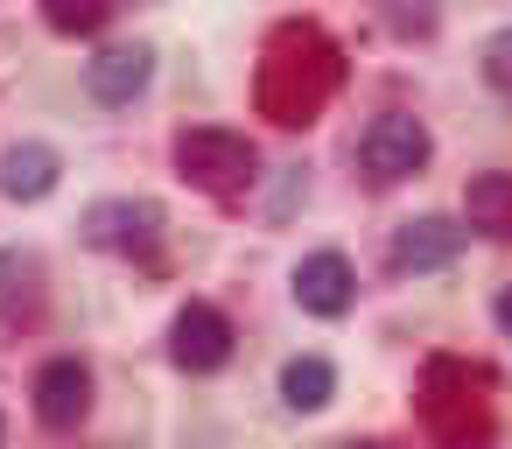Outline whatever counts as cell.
Segmentation results:
<instances>
[{
    "instance_id": "6da1fadb",
    "label": "cell",
    "mask_w": 512,
    "mask_h": 449,
    "mask_svg": "<svg viewBox=\"0 0 512 449\" xmlns=\"http://www.w3.org/2000/svg\"><path fill=\"white\" fill-rule=\"evenodd\" d=\"M344 85V50L316 29V22H281L260 50V78H253V106L274 127H309Z\"/></svg>"
},
{
    "instance_id": "7a4b0ae2",
    "label": "cell",
    "mask_w": 512,
    "mask_h": 449,
    "mask_svg": "<svg viewBox=\"0 0 512 449\" xmlns=\"http://www.w3.org/2000/svg\"><path fill=\"white\" fill-rule=\"evenodd\" d=\"M421 428L435 449H484L498 435L491 414V379L463 358H428L421 372Z\"/></svg>"
},
{
    "instance_id": "3957f363",
    "label": "cell",
    "mask_w": 512,
    "mask_h": 449,
    "mask_svg": "<svg viewBox=\"0 0 512 449\" xmlns=\"http://www.w3.org/2000/svg\"><path fill=\"white\" fill-rule=\"evenodd\" d=\"M176 169H183L197 190L232 197V190H246V183H253L260 155H253V141H246V134H232V127H183V134H176Z\"/></svg>"
},
{
    "instance_id": "277c9868",
    "label": "cell",
    "mask_w": 512,
    "mask_h": 449,
    "mask_svg": "<svg viewBox=\"0 0 512 449\" xmlns=\"http://www.w3.org/2000/svg\"><path fill=\"white\" fill-rule=\"evenodd\" d=\"M428 127L414 120V113H379L372 127H365V141H358V162H365V176L372 183H400V176H414L421 162H428Z\"/></svg>"
},
{
    "instance_id": "5b68a950",
    "label": "cell",
    "mask_w": 512,
    "mask_h": 449,
    "mask_svg": "<svg viewBox=\"0 0 512 449\" xmlns=\"http://www.w3.org/2000/svg\"><path fill=\"white\" fill-rule=\"evenodd\" d=\"M85 414H92V372H85L78 358H50V365L36 372V421H43L50 435H71Z\"/></svg>"
},
{
    "instance_id": "8992f818",
    "label": "cell",
    "mask_w": 512,
    "mask_h": 449,
    "mask_svg": "<svg viewBox=\"0 0 512 449\" xmlns=\"http://www.w3.org/2000/svg\"><path fill=\"white\" fill-rule=\"evenodd\" d=\"M169 351H176L183 372H218V365L232 358V323H225V309L183 302V316H176V330H169Z\"/></svg>"
},
{
    "instance_id": "52a82bcc",
    "label": "cell",
    "mask_w": 512,
    "mask_h": 449,
    "mask_svg": "<svg viewBox=\"0 0 512 449\" xmlns=\"http://www.w3.org/2000/svg\"><path fill=\"white\" fill-rule=\"evenodd\" d=\"M85 232L99 239V246H113V253H141V260H155V246H162V204H134V197H120V204H99L92 218H85Z\"/></svg>"
},
{
    "instance_id": "ba28073f",
    "label": "cell",
    "mask_w": 512,
    "mask_h": 449,
    "mask_svg": "<svg viewBox=\"0 0 512 449\" xmlns=\"http://www.w3.org/2000/svg\"><path fill=\"white\" fill-rule=\"evenodd\" d=\"M463 253V225L456 218H414L393 232V267L400 274H428V267H449Z\"/></svg>"
},
{
    "instance_id": "9c48e42d",
    "label": "cell",
    "mask_w": 512,
    "mask_h": 449,
    "mask_svg": "<svg viewBox=\"0 0 512 449\" xmlns=\"http://www.w3.org/2000/svg\"><path fill=\"white\" fill-rule=\"evenodd\" d=\"M351 260L344 253H309L302 267H295V302L309 309V316H344L351 309Z\"/></svg>"
},
{
    "instance_id": "30bf717a",
    "label": "cell",
    "mask_w": 512,
    "mask_h": 449,
    "mask_svg": "<svg viewBox=\"0 0 512 449\" xmlns=\"http://www.w3.org/2000/svg\"><path fill=\"white\" fill-rule=\"evenodd\" d=\"M0 323H43V267L29 253H0Z\"/></svg>"
},
{
    "instance_id": "8fae6325",
    "label": "cell",
    "mask_w": 512,
    "mask_h": 449,
    "mask_svg": "<svg viewBox=\"0 0 512 449\" xmlns=\"http://www.w3.org/2000/svg\"><path fill=\"white\" fill-rule=\"evenodd\" d=\"M148 71H155V64H148V50L134 43V50H106V57H92V64H85V85H92L99 106H127V99L148 85Z\"/></svg>"
},
{
    "instance_id": "7c38bea8",
    "label": "cell",
    "mask_w": 512,
    "mask_h": 449,
    "mask_svg": "<svg viewBox=\"0 0 512 449\" xmlns=\"http://www.w3.org/2000/svg\"><path fill=\"white\" fill-rule=\"evenodd\" d=\"M463 218H470V232H484V239H512V176H505V169L470 176Z\"/></svg>"
},
{
    "instance_id": "4fadbf2b",
    "label": "cell",
    "mask_w": 512,
    "mask_h": 449,
    "mask_svg": "<svg viewBox=\"0 0 512 449\" xmlns=\"http://www.w3.org/2000/svg\"><path fill=\"white\" fill-rule=\"evenodd\" d=\"M0 190L8 197H50L57 190V148H43V141L8 148L0 155Z\"/></svg>"
},
{
    "instance_id": "5bb4252c",
    "label": "cell",
    "mask_w": 512,
    "mask_h": 449,
    "mask_svg": "<svg viewBox=\"0 0 512 449\" xmlns=\"http://www.w3.org/2000/svg\"><path fill=\"white\" fill-rule=\"evenodd\" d=\"M330 393H337V372H330V358H288V365H281V400H288L295 414L323 407Z\"/></svg>"
},
{
    "instance_id": "9a60e30c",
    "label": "cell",
    "mask_w": 512,
    "mask_h": 449,
    "mask_svg": "<svg viewBox=\"0 0 512 449\" xmlns=\"http://www.w3.org/2000/svg\"><path fill=\"white\" fill-rule=\"evenodd\" d=\"M50 29H64V36H92V29H106L113 22V0H50Z\"/></svg>"
},
{
    "instance_id": "2e32d148",
    "label": "cell",
    "mask_w": 512,
    "mask_h": 449,
    "mask_svg": "<svg viewBox=\"0 0 512 449\" xmlns=\"http://www.w3.org/2000/svg\"><path fill=\"white\" fill-rule=\"evenodd\" d=\"M484 78H491L498 92H512V29L491 36V50H484Z\"/></svg>"
},
{
    "instance_id": "e0dca14e",
    "label": "cell",
    "mask_w": 512,
    "mask_h": 449,
    "mask_svg": "<svg viewBox=\"0 0 512 449\" xmlns=\"http://www.w3.org/2000/svg\"><path fill=\"white\" fill-rule=\"evenodd\" d=\"M491 316H498V330L512 337V288H498V309H491Z\"/></svg>"
},
{
    "instance_id": "ac0fdd59",
    "label": "cell",
    "mask_w": 512,
    "mask_h": 449,
    "mask_svg": "<svg viewBox=\"0 0 512 449\" xmlns=\"http://www.w3.org/2000/svg\"><path fill=\"white\" fill-rule=\"evenodd\" d=\"M0 435H8V421H0Z\"/></svg>"
}]
</instances>
